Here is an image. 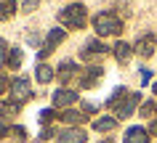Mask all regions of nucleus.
<instances>
[{"label":"nucleus","instance_id":"obj_1","mask_svg":"<svg viewBox=\"0 0 157 143\" xmlns=\"http://www.w3.org/2000/svg\"><path fill=\"white\" fill-rule=\"evenodd\" d=\"M88 21V8L83 3H69L67 8L59 11V24L64 29H83Z\"/></svg>","mask_w":157,"mask_h":143},{"label":"nucleus","instance_id":"obj_2","mask_svg":"<svg viewBox=\"0 0 157 143\" xmlns=\"http://www.w3.org/2000/svg\"><path fill=\"white\" fill-rule=\"evenodd\" d=\"M93 29L99 37H109V34H120L123 32V19L115 11H101L93 16Z\"/></svg>","mask_w":157,"mask_h":143},{"label":"nucleus","instance_id":"obj_3","mask_svg":"<svg viewBox=\"0 0 157 143\" xmlns=\"http://www.w3.org/2000/svg\"><path fill=\"white\" fill-rule=\"evenodd\" d=\"M32 82L27 80V77H16V80H11V90H8V101L19 103V106H24L29 98H32Z\"/></svg>","mask_w":157,"mask_h":143},{"label":"nucleus","instance_id":"obj_4","mask_svg":"<svg viewBox=\"0 0 157 143\" xmlns=\"http://www.w3.org/2000/svg\"><path fill=\"white\" fill-rule=\"evenodd\" d=\"M64 37H67V29H61V27H53L48 34H45V40H43V45H40V51H37V59H48L51 53L56 51L59 45L64 42Z\"/></svg>","mask_w":157,"mask_h":143},{"label":"nucleus","instance_id":"obj_5","mask_svg":"<svg viewBox=\"0 0 157 143\" xmlns=\"http://www.w3.org/2000/svg\"><path fill=\"white\" fill-rule=\"evenodd\" d=\"M139 106H141V93H128L123 101L112 109V111H115V119H128V117H133Z\"/></svg>","mask_w":157,"mask_h":143},{"label":"nucleus","instance_id":"obj_6","mask_svg":"<svg viewBox=\"0 0 157 143\" xmlns=\"http://www.w3.org/2000/svg\"><path fill=\"white\" fill-rule=\"evenodd\" d=\"M107 53H109V48L99 40V37H93V40H88V42L83 45L80 59H83V61H99V59H104Z\"/></svg>","mask_w":157,"mask_h":143},{"label":"nucleus","instance_id":"obj_7","mask_svg":"<svg viewBox=\"0 0 157 143\" xmlns=\"http://www.w3.org/2000/svg\"><path fill=\"white\" fill-rule=\"evenodd\" d=\"M80 98V93L72 90V88H59L53 95H51V101H53V109H72L75 103Z\"/></svg>","mask_w":157,"mask_h":143},{"label":"nucleus","instance_id":"obj_8","mask_svg":"<svg viewBox=\"0 0 157 143\" xmlns=\"http://www.w3.org/2000/svg\"><path fill=\"white\" fill-rule=\"evenodd\" d=\"M155 51H157V37H155L152 32L141 34L139 40H136V45H133V53H139L141 59H149V56H155Z\"/></svg>","mask_w":157,"mask_h":143},{"label":"nucleus","instance_id":"obj_9","mask_svg":"<svg viewBox=\"0 0 157 143\" xmlns=\"http://www.w3.org/2000/svg\"><path fill=\"white\" fill-rule=\"evenodd\" d=\"M101 77H104V69H101V66H96V64H93V66L83 69L77 80H80V88H83V90H91L93 85H99V82H101Z\"/></svg>","mask_w":157,"mask_h":143},{"label":"nucleus","instance_id":"obj_10","mask_svg":"<svg viewBox=\"0 0 157 143\" xmlns=\"http://www.w3.org/2000/svg\"><path fill=\"white\" fill-rule=\"evenodd\" d=\"M56 77H59V82H64V85H67L69 80L80 77V66H77L72 59H64V61L56 66Z\"/></svg>","mask_w":157,"mask_h":143},{"label":"nucleus","instance_id":"obj_11","mask_svg":"<svg viewBox=\"0 0 157 143\" xmlns=\"http://www.w3.org/2000/svg\"><path fill=\"white\" fill-rule=\"evenodd\" d=\"M59 119L67 127H80L83 122H88V114L83 109H64V111H59Z\"/></svg>","mask_w":157,"mask_h":143},{"label":"nucleus","instance_id":"obj_12","mask_svg":"<svg viewBox=\"0 0 157 143\" xmlns=\"http://www.w3.org/2000/svg\"><path fill=\"white\" fill-rule=\"evenodd\" d=\"M59 143H85L88 141V135H85L83 127H67V130H61V133L56 135Z\"/></svg>","mask_w":157,"mask_h":143},{"label":"nucleus","instance_id":"obj_13","mask_svg":"<svg viewBox=\"0 0 157 143\" xmlns=\"http://www.w3.org/2000/svg\"><path fill=\"white\" fill-rule=\"evenodd\" d=\"M123 141H125V143H149V130H147L144 125H133V127L125 130Z\"/></svg>","mask_w":157,"mask_h":143},{"label":"nucleus","instance_id":"obj_14","mask_svg":"<svg viewBox=\"0 0 157 143\" xmlns=\"http://www.w3.org/2000/svg\"><path fill=\"white\" fill-rule=\"evenodd\" d=\"M112 56H115L120 64H128L131 56H133V45H131V42H125V40H117L115 48H112Z\"/></svg>","mask_w":157,"mask_h":143},{"label":"nucleus","instance_id":"obj_15","mask_svg":"<svg viewBox=\"0 0 157 143\" xmlns=\"http://www.w3.org/2000/svg\"><path fill=\"white\" fill-rule=\"evenodd\" d=\"M53 77H56V69H53V66H48L45 61H40V64L35 66V80H37L40 85H48L51 80H53Z\"/></svg>","mask_w":157,"mask_h":143},{"label":"nucleus","instance_id":"obj_16","mask_svg":"<svg viewBox=\"0 0 157 143\" xmlns=\"http://www.w3.org/2000/svg\"><path fill=\"white\" fill-rule=\"evenodd\" d=\"M19 111H21V106H19V103H13V101H6V103H0V122L6 125L8 119H13V117H16Z\"/></svg>","mask_w":157,"mask_h":143},{"label":"nucleus","instance_id":"obj_17","mask_svg":"<svg viewBox=\"0 0 157 143\" xmlns=\"http://www.w3.org/2000/svg\"><path fill=\"white\" fill-rule=\"evenodd\" d=\"M117 127V119L115 117H99V119H93V130L96 133H112Z\"/></svg>","mask_w":157,"mask_h":143},{"label":"nucleus","instance_id":"obj_18","mask_svg":"<svg viewBox=\"0 0 157 143\" xmlns=\"http://www.w3.org/2000/svg\"><path fill=\"white\" fill-rule=\"evenodd\" d=\"M16 0H0V21H8L13 13H16Z\"/></svg>","mask_w":157,"mask_h":143},{"label":"nucleus","instance_id":"obj_19","mask_svg":"<svg viewBox=\"0 0 157 143\" xmlns=\"http://www.w3.org/2000/svg\"><path fill=\"white\" fill-rule=\"evenodd\" d=\"M128 93H131L128 88H115V90H112V95H109V101H107V106H109V109H115V106H117L120 101H123Z\"/></svg>","mask_w":157,"mask_h":143},{"label":"nucleus","instance_id":"obj_20","mask_svg":"<svg viewBox=\"0 0 157 143\" xmlns=\"http://www.w3.org/2000/svg\"><path fill=\"white\" fill-rule=\"evenodd\" d=\"M21 61H24V53L19 51V48H11V51H8V64H6V66L19 69V66H21Z\"/></svg>","mask_w":157,"mask_h":143},{"label":"nucleus","instance_id":"obj_21","mask_svg":"<svg viewBox=\"0 0 157 143\" xmlns=\"http://www.w3.org/2000/svg\"><path fill=\"white\" fill-rule=\"evenodd\" d=\"M53 119H59V111H56V109H43V111H40V125L48 127Z\"/></svg>","mask_w":157,"mask_h":143},{"label":"nucleus","instance_id":"obj_22","mask_svg":"<svg viewBox=\"0 0 157 143\" xmlns=\"http://www.w3.org/2000/svg\"><path fill=\"white\" fill-rule=\"evenodd\" d=\"M155 111H157V101H144L139 106V114H141V117H152Z\"/></svg>","mask_w":157,"mask_h":143},{"label":"nucleus","instance_id":"obj_23","mask_svg":"<svg viewBox=\"0 0 157 143\" xmlns=\"http://www.w3.org/2000/svg\"><path fill=\"white\" fill-rule=\"evenodd\" d=\"M8 45H6V40H3V37H0V69L6 66V64H8Z\"/></svg>","mask_w":157,"mask_h":143},{"label":"nucleus","instance_id":"obj_24","mask_svg":"<svg viewBox=\"0 0 157 143\" xmlns=\"http://www.w3.org/2000/svg\"><path fill=\"white\" fill-rule=\"evenodd\" d=\"M11 135H13V138H16L19 143H21V141H27V130H24L21 125H13V127H11Z\"/></svg>","mask_w":157,"mask_h":143},{"label":"nucleus","instance_id":"obj_25","mask_svg":"<svg viewBox=\"0 0 157 143\" xmlns=\"http://www.w3.org/2000/svg\"><path fill=\"white\" fill-rule=\"evenodd\" d=\"M8 90H11V80L3 74V72H0V98H3V95H6Z\"/></svg>","mask_w":157,"mask_h":143},{"label":"nucleus","instance_id":"obj_26","mask_svg":"<svg viewBox=\"0 0 157 143\" xmlns=\"http://www.w3.org/2000/svg\"><path fill=\"white\" fill-rule=\"evenodd\" d=\"M37 3H40V0H24V5H21V11H24V13H32V11L37 8Z\"/></svg>","mask_w":157,"mask_h":143},{"label":"nucleus","instance_id":"obj_27","mask_svg":"<svg viewBox=\"0 0 157 143\" xmlns=\"http://www.w3.org/2000/svg\"><path fill=\"white\" fill-rule=\"evenodd\" d=\"M53 135H59L56 130H51V127H43V133H40V141H48V138H53Z\"/></svg>","mask_w":157,"mask_h":143},{"label":"nucleus","instance_id":"obj_28","mask_svg":"<svg viewBox=\"0 0 157 143\" xmlns=\"http://www.w3.org/2000/svg\"><path fill=\"white\" fill-rule=\"evenodd\" d=\"M83 111L88 114V117H91L93 111H99V106H96V103H91V101H85V103H83Z\"/></svg>","mask_w":157,"mask_h":143},{"label":"nucleus","instance_id":"obj_29","mask_svg":"<svg viewBox=\"0 0 157 143\" xmlns=\"http://www.w3.org/2000/svg\"><path fill=\"white\" fill-rule=\"evenodd\" d=\"M149 80H152V72H149V69H141V82L147 85Z\"/></svg>","mask_w":157,"mask_h":143},{"label":"nucleus","instance_id":"obj_30","mask_svg":"<svg viewBox=\"0 0 157 143\" xmlns=\"http://www.w3.org/2000/svg\"><path fill=\"white\" fill-rule=\"evenodd\" d=\"M6 135H11V127H8V125H3V122H0V141H3Z\"/></svg>","mask_w":157,"mask_h":143},{"label":"nucleus","instance_id":"obj_31","mask_svg":"<svg viewBox=\"0 0 157 143\" xmlns=\"http://www.w3.org/2000/svg\"><path fill=\"white\" fill-rule=\"evenodd\" d=\"M147 130H149V135H157V119H152V125H149Z\"/></svg>","mask_w":157,"mask_h":143},{"label":"nucleus","instance_id":"obj_32","mask_svg":"<svg viewBox=\"0 0 157 143\" xmlns=\"http://www.w3.org/2000/svg\"><path fill=\"white\" fill-rule=\"evenodd\" d=\"M152 90H155V93H157V82H155V85H152Z\"/></svg>","mask_w":157,"mask_h":143}]
</instances>
